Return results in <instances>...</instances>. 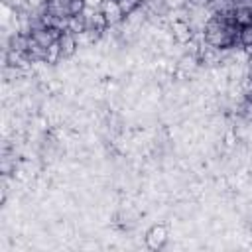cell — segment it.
Segmentation results:
<instances>
[{
  "label": "cell",
  "mask_w": 252,
  "mask_h": 252,
  "mask_svg": "<svg viewBox=\"0 0 252 252\" xmlns=\"http://www.w3.org/2000/svg\"><path fill=\"white\" fill-rule=\"evenodd\" d=\"M232 22L238 28L252 26V8L250 6H238V8H234L232 10Z\"/></svg>",
  "instance_id": "cell-4"
},
{
  "label": "cell",
  "mask_w": 252,
  "mask_h": 252,
  "mask_svg": "<svg viewBox=\"0 0 252 252\" xmlns=\"http://www.w3.org/2000/svg\"><path fill=\"white\" fill-rule=\"evenodd\" d=\"M238 39H240V43L252 53V26H244V28H240V32H238Z\"/></svg>",
  "instance_id": "cell-6"
},
{
  "label": "cell",
  "mask_w": 252,
  "mask_h": 252,
  "mask_svg": "<svg viewBox=\"0 0 252 252\" xmlns=\"http://www.w3.org/2000/svg\"><path fill=\"white\" fill-rule=\"evenodd\" d=\"M100 14H102L106 26H114V24L122 22V18H124V12L116 0H104L100 6Z\"/></svg>",
  "instance_id": "cell-2"
},
{
  "label": "cell",
  "mask_w": 252,
  "mask_h": 252,
  "mask_svg": "<svg viewBox=\"0 0 252 252\" xmlns=\"http://www.w3.org/2000/svg\"><path fill=\"white\" fill-rule=\"evenodd\" d=\"M167 228L163 226V224H154L148 232H146V244H148V248H152V250H161L163 246H165V242H167Z\"/></svg>",
  "instance_id": "cell-1"
},
{
  "label": "cell",
  "mask_w": 252,
  "mask_h": 252,
  "mask_svg": "<svg viewBox=\"0 0 252 252\" xmlns=\"http://www.w3.org/2000/svg\"><path fill=\"white\" fill-rule=\"evenodd\" d=\"M57 47H59L61 57H71L77 51V37H75V33H71L67 30L61 32L59 37H57Z\"/></svg>",
  "instance_id": "cell-3"
},
{
  "label": "cell",
  "mask_w": 252,
  "mask_h": 252,
  "mask_svg": "<svg viewBox=\"0 0 252 252\" xmlns=\"http://www.w3.org/2000/svg\"><path fill=\"white\" fill-rule=\"evenodd\" d=\"M87 10L85 0H67V16H79Z\"/></svg>",
  "instance_id": "cell-5"
},
{
  "label": "cell",
  "mask_w": 252,
  "mask_h": 252,
  "mask_svg": "<svg viewBox=\"0 0 252 252\" xmlns=\"http://www.w3.org/2000/svg\"><path fill=\"white\" fill-rule=\"evenodd\" d=\"M240 110H242V114H244L246 118H252V100H250V98L244 100V104L240 106Z\"/></svg>",
  "instance_id": "cell-7"
},
{
  "label": "cell",
  "mask_w": 252,
  "mask_h": 252,
  "mask_svg": "<svg viewBox=\"0 0 252 252\" xmlns=\"http://www.w3.org/2000/svg\"><path fill=\"white\" fill-rule=\"evenodd\" d=\"M12 171V161H10V158H4V161H2V173H10Z\"/></svg>",
  "instance_id": "cell-8"
}]
</instances>
